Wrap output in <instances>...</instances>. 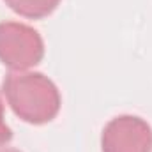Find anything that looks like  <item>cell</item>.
<instances>
[{
    "instance_id": "cell-1",
    "label": "cell",
    "mask_w": 152,
    "mask_h": 152,
    "mask_svg": "<svg viewBox=\"0 0 152 152\" xmlns=\"http://www.w3.org/2000/svg\"><path fill=\"white\" fill-rule=\"evenodd\" d=\"M2 92L14 115L34 126L51 122L62 106L57 85L42 73L11 71L4 78Z\"/></svg>"
},
{
    "instance_id": "cell-2",
    "label": "cell",
    "mask_w": 152,
    "mask_h": 152,
    "mask_svg": "<svg viewBox=\"0 0 152 152\" xmlns=\"http://www.w3.org/2000/svg\"><path fill=\"white\" fill-rule=\"evenodd\" d=\"M44 58V41L36 28L18 21L0 23V62L11 71H28Z\"/></svg>"
},
{
    "instance_id": "cell-3",
    "label": "cell",
    "mask_w": 152,
    "mask_h": 152,
    "mask_svg": "<svg viewBox=\"0 0 152 152\" xmlns=\"http://www.w3.org/2000/svg\"><path fill=\"white\" fill-rule=\"evenodd\" d=\"M103 152H152V127L136 115L112 118L101 134Z\"/></svg>"
},
{
    "instance_id": "cell-4",
    "label": "cell",
    "mask_w": 152,
    "mask_h": 152,
    "mask_svg": "<svg viewBox=\"0 0 152 152\" xmlns=\"http://www.w3.org/2000/svg\"><path fill=\"white\" fill-rule=\"evenodd\" d=\"M4 2L11 11L30 20H41L50 16L60 4V0H4Z\"/></svg>"
},
{
    "instance_id": "cell-5",
    "label": "cell",
    "mask_w": 152,
    "mask_h": 152,
    "mask_svg": "<svg viewBox=\"0 0 152 152\" xmlns=\"http://www.w3.org/2000/svg\"><path fill=\"white\" fill-rule=\"evenodd\" d=\"M11 140H12V131L5 124V118H4V101H2V94H0V145H5Z\"/></svg>"
},
{
    "instance_id": "cell-6",
    "label": "cell",
    "mask_w": 152,
    "mask_h": 152,
    "mask_svg": "<svg viewBox=\"0 0 152 152\" xmlns=\"http://www.w3.org/2000/svg\"><path fill=\"white\" fill-rule=\"evenodd\" d=\"M0 152H21L14 147H5V145H0Z\"/></svg>"
}]
</instances>
